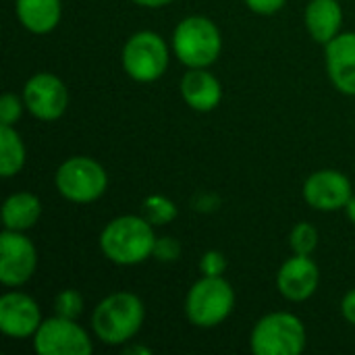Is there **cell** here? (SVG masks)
<instances>
[{
    "label": "cell",
    "mask_w": 355,
    "mask_h": 355,
    "mask_svg": "<svg viewBox=\"0 0 355 355\" xmlns=\"http://www.w3.org/2000/svg\"><path fill=\"white\" fill-rule=\"evenodd\" d=\"M341 314H343V318L349 324L355 327V289H352L349 293H345V297L341 302Z\"/></svg>",
    "instance_id": "27"
},
{
    "label": "cell",
    "mask_w": 355,
    "mask_h": 355,
    "mask_svg": "<svg viewBox=\"0 0 355 355\" xmlns=\"http://www.w3.org/2000/svg\"><path fill=\"white\" fill-rule=\"evenodd\" d=\"M179 256H181V243L175 237H156L152 258H156L158 262H175L179 260Z\"/></svg>",
    "instance_id": "24"
},
{
    "label": "cell",
    "mask_w": 355,
    "mask_h": 355,
    "mask_svg": "<svg viewBox=\"0 0 355 355\" xmlns=\"http://www.w3.org/2000/svg\"><path fill=\"white\" fill-rule=\"evenodd\" d=\"M127 354H144V355H150V349H146V347H127Z\"/></svg>",
    "instance_id": "30"
},
{
    "label": "cell",
    "mask_w": 355,
    "mask_h": 355,
    "mask_svg": "<svg viewBox=\"0 0 355 355\" xmlns=\"http://www.w3.org/2000/svg\"><path fill=\"white\" fill-rule=\"evenodd\" d=\"M320 283V270L310 256L293 254L277 272V289L289 302L310 300Z\"/></svg>",
    "instance_id": "13"
},
{
    "label": "cell",
    "mask_w": 355,
    "mask_h": 355,
    "mask_svg": "<svg viewBox=\"0 0 355 355\" xmlns=\"http://www.w3.org/2000/svg\"><path fill=\"white\" fill-rule=\"evenodd\" d=\"M354 196L347 175L335 168H322L312 173L304 183V200L310 208L320 212H335L347 206Z\"/></svg>",
    "instance_id": "11"
},
{
    "label": "cell",
    "mask_w": 355,
    "mask_h": 355,
    "mask_svg": "<svg viewBox=\"0 0 355 355\" xmlns=\"http://www.w3.org/2000/svg\"><path fill=\"white\" fill-rule=\"evenodd\" d=\"M42 216V202L37 196L29 191H17L6 198L2 206V223L4 229L10 231H27Z\"/></svg>",
    "instance_id": "18"
},
{
    "label": "cell",
    "mask_w": 355,
    "mask_h": 355,
    "mask_svg": "<svg viewBox=\"0 0 355 355\" xmlns=\"http://www.w3.org/2000/svg\"><path fill=\"white\" fill-rule=\"evenodd\" d=\"M200 270L204 277H223L225 270H227V258L225 254L216 252V250H210L202 256L200 260Z\"/></svg>",
    "instance_id": "25"
},
{
    "label": "cell",
    "mask_w": 355,
    "mask_h": 355,
    "mask_svg": "<svg viewBox=\"0 0 355 355\" xmlns=\"http://www.w3.org/2000/svg\"><path fill=\"white\" fill-rule=\"evenodd\" d=\"M331 83L345 96H355V31L339 33L324 44Z\"/></svg>",
    "instance_id": "14"
},
{
    "label": "cell",
    "mask_w": 355,
    "mask_h": 355,
    "mask_svg": "<svg viewBox=\"0 0 355 355\" xmlns=\"http://www.w3.org/2000/svg\"><path fill=\"white\" fill-rule=\"evenodd\" d=\"M137 6H146V8H160V6H166L171 4L173 0H133Z\"/></svg>",
    "instance_id": "28"
},
{
    "label": "cell",
    "mask_w": 355,
    "mask_h": 355,
    "mask_svg": "<svg viewBox=\"0 0 355 355\" xmlns=\"http://www.w3.org/2000/svg\"><path fill=\"white\" fill-rule=\"evenodd\" d=\"M54 312L56 316L77 320L83 314V295L77 289H64L54 300Z\"/></svg>",
    "instance_id": "22"
},
{
    "label": "cell",
    "mask_w": 355,
    "mask_h": 355,
    "mask_svg": "<svg viewBox=\"0 0 355 355\" xmlns=\"http://www.w3.org/2000/svg\"><path fill=\"white\" fill-rule=\"evenodd\" d=\"M289 245L293 254L300 256H312V252L318 248V231L310 223H297L289 235Z\"/></svg>",
    "instance_id": "21"
},
{
    "label": "cell",
    "mask_w": 355,
    "mask_h": 355,
    "mask_svg": "<svg viewBox=\"0 0 355 355\" xmlns=\"http://www.w3.org/2000/svg\"><path fill=\"white\" fill-rule=\"evenodd\" d=\"M343 210H345L347 218H349V220H352V223L355 225V193L352 196V198H349V202H347V206H345Z\"/></svg>",
    "instance_id": "29"
},
{
    "label": "cell",
    "mask_w": 355,
    "mask_h": 355,
    "mask_svg": "<svg viewBox=\"0 0 355 355\" xmlns=\"http://www.w3.org/2000/svg\"><path fill=\"white\" fill-rule=\"evenodd\" d=\"M243 2L250 10L258 15H275L285 6L287 0H243Z\"/></svg>",
    "instance_id": "26"
},
{
    "label": "cell",
    "mask_w": 355,
    "mask_h": 355,
    "mask_svg": "<svg viewBox=\"0 0 355 355\" xmlns=\"http://www.w3.org/2000/svg\"><path fill=\"white\" fill-rule=\"evenodd\" d=\"M25 144L12 125H0V175L15 177L25 166Z\"/></svg>",
    "instance_id": "19"
},
{
    "label": "cell",
    "mask_w": 355,
    "mask_h": 355,
    "mask_svg": "<svg viewBox=\"0 0 355 355\" xmlns=\"http://www.w3.org/2000/svg\"><path fill=\"white\" fill-rule=\"evenodd\" d=\"M37 266V250L23 231L4 229L0 235V283L6 287L25 285Z\"/></svg>",
    "instance_id": "9"
},
{
    "label": "cell",
    "mask_w": 355,
    "mask_h": 355,
    "mask_svg": "<svg viewBox=\"0 0 355 355\" xmlns=\"http://www.w3.org/2000/svg\"><path fill=\"white\" fill-rule=\"evenodd\" d=\"M343 25V8L339 0H310L306 6V27L318 44H329L339 35Z\"/></svg>",
    "instance_id": "16"
},
{
    "label": "cell",
    "mask_w": 355,
    "mask_h": 355,
    "mask_svg": "<svg viewBox=\"0 0 355 355\" xmlns=\"http://www.w3.org/2000/svg\"><path fill=\"white\" fill-rule=\"evenodd\" d=\"M173 50L187 69H208L223 50V35L216 23L202 15L185 17L173 33Z\"/></svg>",
    "instance_id": "3"
},
{
    "label": "cell",
    "mask_w": 355,
    "mask_h": 355,
    "mask_svg": "<svg viewBox=\"0 0 355 355\" xmlns=\"http://www.w3.org/2000/svg\"><path fill=\"white\" fill-rule=\"evenodd\" d=\"M54 183L64 200L92 204L108 189V175L98 160L89 156H71L58 166Z\"/></svg>",
    "instance_id": "6"
},
{
    "label": "cell",
    "mask_w": 355,
    "mask_h": 355,
    "mask_svg": "<svg viewBox=\"0 0 355 355\" xmlns=\"http://www.w3.org/2000/svg\"><path fill=\"white\" fill-rule=\"evenodd\" d=\"M17 17L21 25L35 33L44 35L56 29L62 17L60 0H17Z\"/></svg>",
    "instance_id": "17"
},
{
    "label": "cell",
    "mask_w": 355,
    "mask_h": 355,
    "mask_svg": "<svg viewBox=\"0 0 355 355\" xmlns=\"http://www.w3.org/2000/svg\"><path fill=\"white\" fill-rule=\"evenodd\" d=\"M42 324V312L33 297L8 291L0 297V331L12 339L33 337Z\"/></svg>",
    "instance_id": "12"
},
{
    "label": "cell",
    "mask_w": 355,
    "mask_h": 355,
    "mask_svg": "<svg viewBox=\"0 0 355 355\" xmlns=\"http://www.w3.org/2000/svg\"><path fill=\"white\" fill-rule=\"evenodd\" d=\"M33 349L40 355H92L94 343L77 320L54 316L42 320L33 335Z\"/></svg>",
    "instance_id": "8"
},
{
    "label": "cell",
    "mask_w": 355,
    "mask_h": 355,
    "mask_svg": "<svg viewBox=\"0 0 355 355\" xmlns=\"http://www.w3.org/2000/svg\"><path fill=\"white\" fill-rule=\"evenodd\" d=\"M306 327L291 312L262 316L250 337L252 352L256 355H300L306 349Z\"/></svg>",
    "instance_id": "5"
},
{
    "label": "cell",
    "mask_w": 355,
    "mask_h": 355,
    "mask_svg": "<svg viewBox=\"0 0 355 355\" xmlns=\"http://www.w3.org/2000/svg\"><path fill=\"white\" fill-rule=\"evenodd\" d=\"M181 96L189 108L210 112L223 100V85L208 69H189L181 79Z\"/></svg>",
    "instance_id": "15"
},
{
    "label": "cell",
    "mask_w": 355,
    "mask_h": 355,
    "mask_svg": "<svg viewBox=\"0 0 355 355\" xmlns=\"http://www.w3.org/2000/svg\"><path fill=\"white\" fill-rule=\"evenodd\" d=\"M235 308V291L225 277H202L185 300V314L193 327L214 329L223 324Z\"/></svg>",
    "instance_id": "4"
},
{
    "label": "cell",
    "mask_w": 355,
    "mask_h": 355,
    "mask_svg": "<svg viewBox=\"0 0 355 355\" xmlns=\"http://www.w3.org/2000/svg\"><path fill=\"white\" fill-rule=\"evenodd\" d=\"M25 102L15 94H4L0 100V125H15L23 114Z\"/></svg>",
    "instance_id": "23"
},
{
    "label": "cell",
    "mask_w": 355,
    "mask_h": 355,
    "mask_svg": "<svg viewBox=\"0 0 355 355\" xmlns=\"http://www.w3.org/2000/svg\"><path fill=\"white\" fill-rule=\"evenodd\" d=\"M168 46L156 31H137L123 46V69L139 83L158 81L168 69Z\"/></svg>",
    "instance_id": "7"
},
{
    "label": "cell",
    "mask_w": 355,
    "mask_h": 355,
    "mask_svg": "<svg viewBox=\"0 0 355 355\" xmlns=\"http://www.w3.org/2000/svg\"><path fill=\"white\" fill-rule=\"evenodd\" d=\"M146 320V306L144 302L129 291H116L104 297L94 314H92V329L94 335L104 345H125L129 343L141 329Z\"/></svg>",
    "instance_id": "2"
},
{
    "label": "cell",
    "mask_w": 355,
    "mask_h": 355,
    "mask_svg": "<svg viewBox=\"0 0 355 355\" xmlns=\"http://www.w3.org/2000/svg\"><path fill=\"white\" fill-rule=\"evenodd\" d=\"M154 225L146 216L125 214L112 218L100 233L102 254L119 266H135L154 254Z\"/></svg>",
    "instance_id": "1"
},
{
    "label": "cell",
    "mask_w": 355,
    "mask_h": 355,
    "mask_svg": "<svg viewBox=\"0 0 355 355\" xmlns=\"http://www.w3.org/2000/svg\"><path fill=\"white\" fill-rule=\"evenodd\" d=\"M141 208H144V216H146L152 225H156V227L168 225V223H173V220L179 216L177 204H175L171 198L160 196V193L148 196V198L144 200Z\"/></svg>",
    "instance_id": "20"
},
{
    "label": "cell",
    "mask_w": 355,
    "mask_h": 355,
    "mask_svg": "<svg viewBox=\"0 0 355 355\" xmlns=\"http://www.w3.org/2000/svg\"><path fill=\"white\" fill-rule=\"evenodd\" d=\"M25 108L40 121H56L67 112L69 89L54 73H35L23 87Z\"/></svg>",
    "instance_id": "10"
}]
</instances>
